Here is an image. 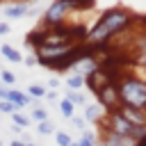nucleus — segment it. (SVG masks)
Instances as JSON below:
<instances>
[{
	"label": "nucleus",
	"mask_w": 146,
	"mask_h": 146,
	"mask_svg": "<svg viewBox=\"0 0 146 146\" xmlns=\"http://www.w3.org/2000/svg\"><path fill=\"white\" fill-rule=\"evenodd\" d=\"M107 132H112V135H116V137H128V139H130L132 125H130L119 112H114V114H110V128H107Z\"/></svg>",
	"instance_id": "5"
},
{
	"label": "nucleus",
	"mask_w": 146,
	"mask_h": 146,
	"mask_svg": "<svg viewBox=\"0 0 146 146\" xmlns=\"http://www.w3.org/2000/svg\"><path fill=\"white\" fill-rule=\"evenodd\" d=\"M71 146H94V141H89V139H84V137H82L80 141H73Z\"/></svg>",
	"instance_id": "23"
},
{
	"label": "nucleus",
	"mask_w": 146,
	"mask_h": 146,
	"mask_svg": "<svg viewBox=\"0 0 146 146\" xmlns=\"http://www.w3.org/2000/svg\"><path fill=\"white\" fill-rule=\"evenodd\" d=\"M0 112H5V114H16V112H18V107H16V105H11L9 100H0Z\"/></svg>",
	"instance_id": "21"
},
{
	"label": "nucleus",
	"mask_w": 146,
	"mask_h": 146,
	"mask_svg": "<svg viewBox=\"0 0 146 146\" xmlns=\"http://www.w3.org/2000/svg\"><path fill=\"white\" fill-rule=\"evenodd\" d=\"M23 64H25V66H36L39 62H36V57L32 55V57H23Z\"/></svg>",
	"instance_id": "22"
},
{
	"label": "nucleus",
	"mask_w": 146,
	"mask_h": 146,
	"mask_svg": "<svg viewBox=\"0 0 146 146\" xmlns=\"http://www.w3.org/2000/svg\"><path fill=\"white\" fill-rule=\"evenodd\" d=\"M119 98L123 103V107H132V110H146V82L135 80V78H123L119 82Z\"/></svg>",
	"instance_id": "2"
},
{
	"label": "nucleus",
	"mask_w": 146,
	"mask_h": 146,
	"mask_svg": "<svg viewBox=\"0 0 146 146\" xmlns=\"http://www.w3.org/2000/svg\"><path fill=\"white\" fill-rule=\"evenodd\" d=\"M66 84L71 87V91H75V89H80V87L84 84V78H80V75H75V73H73V75H68V78H66Z\"/></svg>",
	"instance_id": "17"
},
{
	"label": "nucleus",
	"mask_w": 146,
	"mask_h": 146,
	"mask_svg": "<svg viewBox=\"0 0 146 146\" xmlns=\"http://www.w3.org/2000/svg\"><path fill=\"white\" fill-rule=\"evenodd\" d=\"M27 146H36V144H27Z\"/></svg>",
	"instance_id": "31"
},
{
	"label": "nucleus",
	"mask_w": 146,
	"mask_h": 146,
	"mask_svg": "<svg viewBox=\"0 0 146 146\" xmlns=\"http://www.w3.org/2000/svg\"><path fill=\"white\" fill-rule=\"evenodd\" d=\"M46 98H48V100H57V94H55V91H46Z\"/></svg>",
	"instance_id": "28"
},
{
	"label": "nucleus",
	"mask_w": 146,
	"mask_h": 146,
	"mask_svg": "<svg viewBox=\"0 0 146 146\" xmlns=\"http://www.w3.org/2000/svg\"><path fill=\"white\" fill-rule=\"evenodd\" d=\"M5 96H7V87L0 84V100H5Z\"/></svg>",
	"instance_id": "29"
},
{
	"label": "nucleus",
	"mask_w": 146,
	"mask_h": 146,
	"mask_svg": "<svg viewBox=\"0 0 146 146\" xmlns=\"http://www.w3.org/2000/svg\"><path fill=\"white\" fill-rule=\"evenodd\" d=\"M71 121H73V125H75V128H80V130H82V128H84V121H82V119H80V116H73V119H71Z\"/></svg>",
	"instance_id": "24"
},
{
	"label": "nucleus",
	"mask_w": 146,
	"mask_h": 146,
	"mask_svg": "<svg viewBox=\"0 0 146 146\" xmlns=\"http://www.w3.org/2000/svg\"><path fill=\"white\" fill-rule=\"evenodd\" d=\"M27 96H30V98H43V96H46V87H41V84H30V87H27Z\"/></svg>",
	"instance_id": "13"
},
{
	"label": "nucleus",
	"mask_w": 146,
	"mask_h": 146,
	"mask_svg": "<svg viewBox=\"0 0 146 146\" xmlns=\"http://www.w3.org/2000/svg\"><path fill=\"white\" fill-rule=\"evenodd\" d=\"M30 119H34L36 123H41V121H48V112H46L43 107H34V110L30 112Z\"/></svg>",
	"instance_id": "18"
},
{
	"label": "nucleus",
	"mask_w": 146,
	"mask_h": 146,
	"mask_svg": "<svg viewBox=\"0 0 146 146\" xmlns=\"http://www.w3.org/2000/svg\"><path fill=\"white\" fill-rule=\"evenodd\" d=\"M36 132L39 135H52L55 132V125L50 121H41V123H36Z\"/></svg>",
	"instance_id": "19"
},
{
	"label": "nucleus",
	"mask_w": 146,
	"mask_h": 146,
	"mask_svg": "<svg viewBox=\"0 0 146 146\" xmlns=\"http://www.w3.org/2000/svg\"><path fill=\"white\" fill-rule=\"evenodd\" d=\"M0 57L9 59V62H14V64H23V55H21L14 46H9V43H0Z\"/></svg>",
	"instance_id": "10"
},
{
	"label": "nucleus",
	"mask_w": 146,
	"mask_h": 146,
	"mask_svg": "<svg viewBox=\"0 0 146 146\" xmlns=\"http://www.w3.org/2000/svg\"><path fill=\"white\" fill-rule=\"evenodd\" d=\"M55 141H57V146H71V144H73V139H71L66 132H59V130L55 132Z\"/></svg>",
	"instance_id": "20"
},
{
	"label": "nucleus",
	"mask_w": 146,
	"mask_h": 146,
	"mask_svg": "<svg viewBox=\"0 0 146 146\" xmlns=\"http://www.w3.org/2000/svg\"><path fill=\"white\" fill-rule=\"evenodd\" d=\"M71 11V0H55L52 5H48V9L43 11V25L46 27H55L64 23V16Z\"/></svg>",
	"instance_id": "3"
},
{
	"label": "nucleus",
	"mask_w": 146,
	"mask_h": 146,
	"mask_svg": "<svg viewBox=\"0 0 146 146\" xmlns=\"http://www.w3.org/2000/svg\"><path fill=\"white\" fill-rule=\"evenodd\" d=\"M2 34H9V23H0V36Z\"/></svg>",
	"instance_id": "25"
},
{
	"label": "nucleus",
	"mask_w": 146,
	"mask_h": 146,
	"mask_svg": "<svg viewBox=\"0 0 146 146\" xmlns=\"http://www.w3.org/2000/svg\"><path fill=\"white\" fill-rule=\"evenodd\" d=\"M5 100H9L11 105H16L18 110L32 103V98H30L25 91H18V89H14V87H11V89H7V96H5Z\"/></svg>",
	"instance_id": "8"
},
{
	"label": "nucleus",
	"mask_w": 146,
	"mask_h": 146,
	"mask_svg": "<svg viewBox=\"0 0 146 146\" xmlns=\"http://www.w3.org/2000/svg\"><path fill=\"white\" fill-rule=\"evenodd\" d=\"M59 112H62V116H64V119H73V116H75V114H73V105H71L66 98H64V100H59Z\"/></svg>",
	"instance_id": "15"
},
{
	"label": "nucleus",
	"mask_w": 146,
	"mask_h": 146,
	"mask_svg": "<svg viewBox=\"0 0 146 146\" xmlns=\"http://www.w3.org/2000/svg\"><path fill=\"white\" fill-rule=\"evenodd\" d=\"M11 123H14V125H18V128L23 130V128H27V125H30V116H25V114L16 112V114H11Z\"/></svg>",
	"instance_id": "12"
},
{
	"label": "nucleus",
	"mask_w": 146,
	"mask_h": 146,
	"mask_svg": "<svg viewBox=\"0 0 146 146\" xmlns=\"http://www.w3.org/2000/svg\"><path fill=\"white\" fill-rule=\"evenodd\" d=\"M96 98H98V103L110 112V114H114V112H119L121 110V98H119V89H116V84H105L100 91H96Z\"/></svg>",
	"instance_id": "4"
},
{
	"label": "nucleus",
	"mask_w": 146,
	"mask_h": 146,
	"mask_svg": "<svg viewBox=\"0 0 146 146\" xmlns=\"http://www.w3.org/2000/svg\"><path fill=\"white\" fill-rule=\"evenodd\" d=\"M96 68H98V62H96L94 57H84V59H80L78 64H73V71H75V75H80V78L91 75Z\"/></svg>",
	"instance_id": "7"
},
{
	"label": "nucleus",
	"mask_w": 146,
	"mask_h": 146,
	"mask_svg": "<svg viewBox=\"0 0 146 146\" xmlns=\"http://www.w3.org/2000/svg\"><path fill=\"white\" fill-rule=\"evenodd\" d=\"M48 87H52V89L59 87V80H57V78H50V80H48Z\"/></svg>",
	"instance_id": "27"
},
{
	"label": "nucleus",
	"mask_w": 146,
	"mask_h": 146,
	"mask_svg": "<svg viewBox=\"0 0 146 146\" xmlns=\"http://www.w3.org/2000/svg\"><path fill=\"white\" fill-rule=\"evenodd\" d=\"M135 146H146V135H144V137H141V139H139V141H137Z\"/></svg>",
	"instance_id": "30"
},
{
	"label": "nucleus",
	"mask_w": 146,
	"mask_h": 146,
	"mask_svg": "<svg viewBox=\"0 0 146 146\" xmlns=\"http://www.w3.org/2000/svg\"><path fill=\"white\" fill-rule=\"evenodd\" d=\"M30 5H25V2H21V5H7V7H2V11H5V16L7 18H14V21H18V18H23V16H27L30 14Z\"/></svg>",
	"instance_id": "9"
},
{
	"label": "nucleus",
	"mask_w": 146,
	"mask_h": 146,
	"mask_svg": "<svg viewBox=\"0 0 146 146\" xmlns=\"http://www.w3.org/2000/svg\"><path fill=\"white\" fill-rule=\"evenodd\" d=\"M0 84L7 87V89H11V87L16 84V75H14L11 71H0Z\"/></svg>",
	"instance_id": "11"
},
{
	"label": "nucleus",
	"mask_w": 146,
	"mask_h": 146,
	"mask_svg": "<svg viewBox=\"0 0 146 146\" xmlns=\"http://www.w3.org/2000/svg\"><path fill=\"white\" fill-rule=\"evenodd\" d=\"M128 25H130V14L128 11H123V9H110V11H105L100 16V21L96 23V27L87 34L84 43H89L94 48H100V46H105L110 41V36H114L116 32H121Z\"/></svg>",
	"instance_id": "1"
},
{
	"label": "nucleus",
	"mask_w": 146,
	"mask_h": 146,
	"mask_svg": "<svg viewBox=\"0 0 146 146\" xmlns=\"http://www.w3.org/2000/svg\"><path fill=\"white\" fill-rule=\"evenodd\" d=\"M9 146H27V141H21V139H11Z\"/></svg>",
	"instance_id": "26"
},
{
	"label": "nucleus",
	"mask_w": 146,
	"mask_h": 146,
	"mask_svg": "<svg viewBox=\"0 0 146 146\" xmlns=\"http://www.w3.org/2000/svg\"><path fill=\"white\" fill-rule=\"evenodd\" d=\"M0 146H2V139H0Z\"/></svg>",
	"instance_id": "32"
},
{
	"label": "nucleus",
	"mask_w": 146,
	"mask_h": 146,
	"mask_svg": "<svg viewBox=\"0 0 146 146\" xmlns=\"http://www.w3.org/2000/svg\"><path fill=\"white\" fill-rule=\"evenodd\" d=\"M66 100L71 105H84V94H80V91H66Z\"/></svg>",
	"instance_id": "14"
},
{
	"label": "nucleus",
	"mask_w": 146,
	"mask_h": 146,
	"mask_svg": "<svg viewBox=\"0 0 146 146\" xmlns=\"http://www.w3.org/2000/svg\"><path fill=\"white\" fill-rule=\"evenodd\" d=\"M119 114L132 125V128H144L146 125V114L141 112V110H132V107H121L119 110Z\"/></svg>",
	"instance_id": "6"
},
{
	"label": "nucleus",
	"mask_w": 146,
	"mask_h": 146,
	"mask_svg": "<svg viewBox=\"0 0 146 146\" xmlns=\"http://www.w3.org/2000/svg\"><path fill=\"white\" fill-rule=\"evenodd\" d=\"M98 116H100V107H98V105H87L84 119H87V121H98Z\"/></svg>",
	"instance_id": "16"
}]
</instances>
